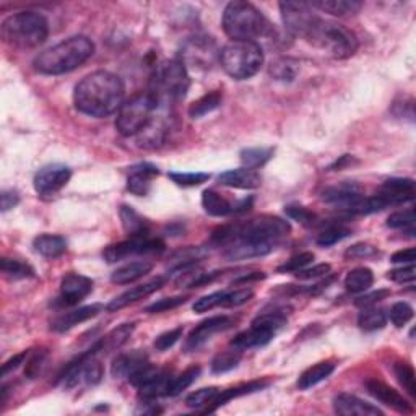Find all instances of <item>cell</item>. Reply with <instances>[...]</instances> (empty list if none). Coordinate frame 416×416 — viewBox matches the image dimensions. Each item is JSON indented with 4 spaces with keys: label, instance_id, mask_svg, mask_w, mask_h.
<instances>
[{
    "label": "cell",
    "instance_id": "obj_1",
    "mask_svg": "<svg viewBox=\"0 0 416 416\" xmlns=\"http://www.w3.org/2000/svg\"><path fill=\"white\" fill-rule=\"evenodd\" d=\"M126 86L115 73L98 70L86 75L75 86L73 91V104L77 111L90 117H108L119 113L124 104Z\"/></svg>",
    "mask_w": 416,
    "mask_h": 416
},
{
    "label": "cell",
    "instance_id": "obj_2",
    "mask_svg": "<svg viewBox=\"0 0 416 416\" xmlns=\"http://www.w3.org/2000/svg\"><path fill=\"white\" fill-rule=\"evenodd\" d=\"M93 54V41L86 36H72L36 55L33 66L43 75H64L83 66Z\"/></svg>",
    "mask_w": 416,
    "mask_h": 416
},
{
    "label": "cell",
    "instance_id": "obj_3",
    "mask_svg": "<svg viewBox=\"0 0 416 416\" xmlns=\"http://www.w3.org/2000/svg\"><path fill=\"white\" fill-rule=\"evenodd\" d=\"M223 30L233 41H254L269 38L274 31L270 21L256 6L243 0H234L225 7Z\"/></svg>",
    "mask_w": 416,
    "mask_h": 416
},
{
    "label": "cell",
    "instance_id": "obj_4",
    "mask_svg": "<svg viewBox=\"0 0 416 416\" xmlns=\"http://www.w3.org/2000/svg\"><path fill=\"white\" fill-rule=\"evenodd\" d=\"M3 43L18 49H33L46 43L49 23L38 12H20L7 17L0 28Z\"/></svg>",
    "mask_w": 416,
    "mask_h": 416
},
{
    "label": "cell",
    "instance_id": "obj_5",
    "mask_svg": "<svg viewBox=\"0 0 416 416\" xmlns=\"http://www.w3.org/2000/svg\"><path fill=\"white\" fill-rule=\"evenodd\" d=\"M168 106L160 104V101L151 91L133 95L119 109L115 119V129L124 137H137L150 126L160 109Z\"/></svg>",
    "mask_w": 416,
    "mask_h": 416
},
{
    "label": "cell",
    "instance_id": "obj_6",
    "mask_svg": "<svg viewBox=\"0 0 416 416\" xmlns=\"http://www.w3.org/2000/svg\"><path fill=\"white\" fill-rule=\"evenodd\" d=\"M220 62L231 78L247 80L263 66L262 46L254 41H231L221 49Z\"/></svg>",
    "mask_w": 416,
    "mask_h": 416
},
{
    "label": "cell",
    "instance_id": "obj_7",
    "mask_svg": "<svg viewBox=\"0 0 416 416\" xmlns=\"http://www.w3.org/2000/svg\"><path fill=\"white\" fill-rule=\"evenodd\" d=\"M189 86H191V78H189L186 66L179 59H173L156 68L150 91L158 98L160 104L169 108L176 101L184 100Z\"/></svg>",
    "mask_w": 416,
    "mask_h": 416
},
{
    "label": "cell",
    "instance_id": "obj_8",
    "mask_svg": "<svg viewBox=\"0 0 416 416\" xmlns=\"http://www.w3.org/2000/svg\"><path fill=\"white\" fill-rule=\"evenodd\" d=\"M309 44L322 49L334 59H348L358 50V38L348 28L321 20L308 39Z\"/></svg>",
    "mask_w": 416,
    "mask_h": 416
},
{
    "label": "cell",
    "instance_id": "obj_9",
    "mask_svg": "<svg viewBox=\"0 0 416 416\" xmlns=\"http://www.w3.org/2000/svg\"><path fill=\"white\" fill-rule=\"evenodd\" d=\"M286 323L285 311H270L263 312L256 317L251 323V329L243 332L234 340L231 341V346L239 351L258 348V346H265L275 339V335L283 329Z\"/></svg>",
    "mask_w": 416,
    "mask_h": 416
},
{
    "label": "cell",
    "instance_id": "obj_10",
    "mask_svg": "<svg viewBox=\"0 0 416 416\" xmlns=\"http://www.w3.org/2000/svg\"><path fill=\"white\" fill-rule=\"evenodd\" d=\"M278 7L286 30L293 36H299L306 41L322 20L308 2L286 0V2H280Z\"/></svg>",
    "mask_w": 416,
    "mask_h": 416
},
{
    "label": "cell",
    "instance_id": "obj_11",
    "mask_svg": "<svg viewBox=\"0 0 416 416\" xmlns=\"http://www.w3.org/2000/svg\"><path fill=\"white\" fill-rule=\"evenodd\" d=\"M72 171L64 164H48L36 173L33 184L39 196H54L67 186L70 181Z\"/></svg>",
    "mask_w": 416,
    "mask_h": 416
},
{
    "label": "cell",
    "instance_id": "obj_12",
    "mask_svg": "<svg viewBox=\"0 0 416 416\" xmlns=\"http://www.w3.org/2000/svg\"><path fill=\"white\" fill-rule=\"evenodd\" d=\"M91 291H93V280L80 274H67L61 281V294L55 301V306H77Z\"/></svg>",
    "mask_w": 416,
    "mask_h": 416
},
{
    "label": "cell",
    "instance_id": "obj_13",
    "mask_svg": "<svg viewBox=\"0 0 416 416\" xmlns=\"http://www.w3.org/2000/svg\"><path fill=\"white\" fill-rule=\"evenodd\" d=\"M233 325V319L228 316H215L198 323L186 340V351H196L207 343L218 332H223Z\"/></svg>",
    "mask_w": 416,
    "mask_h": 416
},
{
    "label": "cell",
    "instance_id": "obj_14",
    "mask_svg": "<svg viewBox=\"0 0 416 416\" xmlns=\"http://www.w3.org/2000/svg\"><path fill=\"white\" fill-rule=\"evenodd\" d=\"M252 205V198H246V200H239V202H229L228 198L221 196L216 191H211L208 189L202 193V207L205 208V211L211 216H228L233 214H241V211H246L251 208Z\"/></svg>",
    "mask_w": 416,
    "mask_h": 416
},
{
    "label": "cell",
    "instance_id": "obj_15",
    "mask_svg": "<svg viewBox=\"0 0 416 416\" xmlns=\"http://www.w3.org/2000/svg\"><path fill=\"white\" fill-rule=\"evenodd\" d=\"M366 390L369 395H372L374 399L381 401V404L390 406L392 410L399 411V413H413V406L404 399V395H400L395 389H392L390 386L384 384L377 379H369L366 381Z\"/></svg>",
    "mask_w": 416,
    "mask_h": 416
},
{
    "label": "cell",
    "instance_id": "obj_16",
    "mask_svg": "<svg viewBox=\"0 0 416 416\" xmlns=\"http://www.w3.org/2000/svg\"><path fill=\"white\" fill-rule=\"evenodd\" d=\"M377 193L387 202V207L400 205L415 198V181L410 178L387 179Z\"/></svg>",
    "mask_w": 416,
    "mask_h": 416
},
{
    "label": "cell",
    "instance_id": "obj_17",
    "mask_svg": "<svg viewBox=\"0 0 416 416\" xmlns=\"http://www.w3.org/2000/svg\"><path fill=\"white\" fill-rule=\"evenodd\" d=\"M164 278L163 276H156V278L146 281V283L133 286L132 290L126 291V293H122L121 296H117V298H114L113 301H111L108 306H106V311L108 312H115L119 311V309L127 308L129 304H133L137 301H140V299L146 298V296L153 294L155 291H158L161 286L164 285Z\"/></svg>",
    "mask_w": 416,
    "mask_h": 416
},
{
    "label": "cell",
    "instance_id": "obj_18",
    "mask_svg": "<svg viewBox=\"0 0 416 416\" xmlns=\"http://www.w3.org/2000/svg\"><path fill=\"white\" fill-rule=\"evenodd\" d=\"M335 413L343 416H382V410L351 394H339L334 399Z\"/></svg>",
    "mask_w": 416,
    "mask_h": 416
},
{
    "label": "cell",
    "instance_id": "obj_19",
    "mask_svg": "<svg viewBox=\"0 0 416 416\" xmlns=\"http://www.w3.org/2000/svg\"><path fill=\"white\" fill-rule=\"evenodd\" d=\"M160 174V169L155 164L142 163L133 166L127 178V191L133 196L143 197L150 192L153 179Z\"/></svg>",
    "mask_w": 416,
    "mask_h": 416
},
{
    "label": "cell",
    "instance_id": "obj_20",
    "mask_svg": "<svg viewBox=\"0 0 416 416\" xmlns=\"http://www.w3.org/2000/svg\"><path fill=\"white\" fill-rule=\"evenodd\" d=\"M103 306L101 304H91V306H85V308H78L73 309V311L64 312L61 316H57L50 323V329L54 332H67L73 329V327L78 325V323L90 321L91 317L98 316Z\"/></svg>",
    "mask_w": 416,
    "mask_h": 416
},
{
    "label": "cell",
    "instance_id": "obj_21",
    "mask_svg": "<svg viewBox=\"0 0 416 416\" xmlns=\"http://www.w3.org/2000/svg\"><path fill=\"white\" fill-rule=\"evenodd\" d=\"M269 386H270L269 381H252L247 384H241V386L231 387V389L220 390L218 395L215 397V400L211 401V405L205 408V413H210V411L218 410L220 406H223L225 404H228V401L234 400V399H239V397L256 394V392H258V390L267 389Z\"/></svg>",
    "mask_w": 416,
    "mask_h": 416
},
{
    "label": "cell",
    "instance_id": "obj_22",
    "mask_svg": "<svg viewBox=\"0 0 416 416\" xmlns=\"http://www.w3.org/2000/svg\"><path fill=\"white\" fill-rule=\"evenodd\" d=\"M218 182L221 186L233 189H257L262 184V178L256 169L239 168L220 174Z\"/></svg>",
    "mask_w": 416,
    "mask_h": 416
},
{
    "label": "cell",
    "instance_id": "obj_23",
    "mask_svg": "<svg viewBox=\"0 0 416 416\" xmlns=\"http://www.w3.org/2000/svg\"><path fill=\"white\" fill-rule=\"evenodd\" d=\"M314 10L329 13L332 17H346L354 15L361 10L363 2L358 0H316V2H309Z\"/></svg>",
    "mask_w": 416,
    "mask_h": 416
},
{
    "label": "cell",
    "instance_id": "obj_24",
    "mask_svg": "<svg viewBox=\"0 0 416 416\" xmlns=\"http://www.w3.org/2000/svg\"><path fill=\"white\" fill-rule=\"evenodd\" d=\"M153 270V263L146 261H138V262H131L126 265L119 267L117 270L113 272L111 275V281L115 285H129L133 281L140 280L142 276H145Z\"/></svg>",
    "mask_w": 416,
    "mask_h": 416
},
{
    "label": "cell",
    "instance_id": "obj_25",
    "mask_svg": "<svg viewBox=\"0 0 416 416\" xmlns=\"http://www.w3.org/2000/svg\"><path fill=\"white\" fill-rule=\"evenodd\" d=\"M148 363V358L145 353H140V351H133L131 354H121L113 361V368H111V372L115 379L121 377H131L133 372L138 371L143 364Z\"/></svg>",
    "mask_w": 416,
    "mask_h": 416
},
{
    "label": "cell",
    "instance_id": "obj_26",
    "mask_svg": "<svg viewBox=\"0 0 416 416\" xmlns=\"http://www.w3.org/2000/svg\"><path fill=\"white\" fill-rule=\"evenodd\" d=\"M35 251L46 258H57L67 251V241L59 234H41L33 241Z\"/></svg>",
    "mask_w": 416,
    "mask_h": 416
},
{
    "label": "cell",
    "instance_id": "obj_27",
    "mask_svg": "<svg viewBox=\"0 0 416 416\" xmlns=\"http://www.w3.org/2000/svg\"><path fill=\"white\" fill-rule=\"evenodd\" d=\"M119 216H121L124 229H126V233L131 238L150 234V223H148V220L143 218L140 214H137L132 207L122 205L121 210H119Z\"/></svg>",
    "mask_w": 416,
    "mask_h": 416
},
{
    "label": "cell",
    "instance_id": "obj_28",
    "mask_svg": "<svg viewBox=\"0 0 416 416\" xmlns=\"http://www.w3.org/2000/svg\"><path fill=\"white\" fill-rule=\"evenodd\" d=\"M334 371H335V364L332 361H322V363L314 364V366L306 369V371L299 376L298 389L299 390L311 389V387L317 386L319 382L325 381V379L329 377Z\"/></svg>",
    "mask_w": 416,
    "mask_h": 416
},
{
    "label": "cell",
    "instance_id": "obj_29",
    "mask_svg": "<svg viewBox=\"0 0 416 416\" xmlns=\"http://www.w3.org/2000/svg\"><path fill=\"white\" fill-rule=\"evenodd\" d=\"M374 283V275L372 270L368 269V267H358V269H353L348 272L345 278V288L350 291V293H364L371 288Z\"/></svg>",
    "mask_w": 416,
    "mask_h": 416
},
{
    "label": "cell",
    "instance_id": "obj_30",
    "mask_svg": "<svg viewBox=\"0 0 416 416\" xmlns=\"http://www.w3.org/2000/svg\"><path fill=\"white\" fill-rule=\"evenodd\" d=\"M221 101H223V95H221L220 91H211V93L202 96V98L193 101V103L189 106V117L200 119L203 115L210 114L211 111L220 108Z\"/></svg>",
    "mask_w": 416,
    "mask_h": 416
},
{
    "label": "cell",
    "instance_id": "obj_31",
    "mask_svg": "<svg viewBox=\"0 0 416 416\" xmlns=\"http://www.w3.org/2000/svg\"><path fill=\"white\" fill-rule=\"evenodd\" d=\"M387 323V314L384 309L371 306V308H364L361 314L358 317V325L359 329H363L364 332H374V330H381L386 327Z\"/></svg>",
    "mask_w": 416,
    "mask_h": 416
},
{
    "label": "cell",
    "instance_id": "obj_32",
    "mask_svg": "<svg viewBox=\"0 0 416 416\" xmlns=\"http://www.w3.org/2000/svg\"><path fill=\"white\" fill-rule=\"evenodd\" d=\"M135 254H140V249H138V243L135 239L131 238L129 241L117 243V244H113V246L106 247L103 252V257L108 263H115V262L126 261L127 257L135 256Z\"/></svg>",
    "mask_w": 416,
    "mask_h": 416
},
{
    "label": "cell",
    "instance_id": "obj_33",
    "mask_svg": "<svg viewBox=\"0 0 416 416\" xmlns=\"http://www.w3.org/2000/svg\"><path fill=\"white\" fill-rule=\"evenodd\" d=\"M202 369L200 366H192L184 371L179 376L171 377V381L168 384V389H166V395L168 397H178L179 394H182L187 387H191L193 382L197 381V377L200 376Z\"/></svg>",
    "mask_w": 416,
    "mask_h": 416
},
{
    "label": "cell",
    "instance_id": "obj_34",
    "mask_svg": "<svg viewBox=\"0 0 416 416\" xmlns=\"http://www.w3.org/2000/svg\"><path fill=\"white\" fill-rule=\"evenodd\" d=\"M133 329H135V323H122V325H119L117 329L111 330L104 339L100 340L101 351H111L115 348H121V346L131 339Z\"/></svg>",
    "mask_w": 416,
    "mask_h": 416
},
{
    "label": "cell",
    "instance_id": "obj_35",
    "mask_svg": "<svg viewBox=\"0 0 416 416\" xmlns=\"http://www.w3.org/2000/svg\"><path fill=\"white\" fill-rule=\"evenodd\" d=\"M0 269H2V274L8 276L12 280H25V278H33L35 276V270L33 267L28 265V263L17 261V258H2V263H0Z\"/></svg>",
    "mask_w": 416,
    "mask_h": 416
},
{
    "label": "cell",
    "instance_id": "obj_36",
    "mask_svg": "<svg viewBox=\"0 0 416 416\" xmlns=\"http://www.w3.org/2000/svg\"><path fill=\"white\" fill-rule=\"evenodd\" d=\"M272 155H274L272 148H247L241 151V163L244 168L257 169L265 164L272 158Z\"/></svg>",
    "mask_w": 416,
    "mask_h": 416
},
{
    "label": "cell",
    "instance_id": "obj_37",
    "mask_svg": "<svg viewBox=\"0 0 416 416\" xmlns=\"http://www.w3.org/2000/svg\"><path fill=\"white\" fill-rule=\"evenodd\" d=\"M270 73L275 80L291 82V80H294L296 73H298V62L293 61V59H290V57L276 59L275 62H272Z\"/></svg>",
    "mask_w": 416,
    "mask_h": 416
},
{
    "label": "cell",
    "instance_id": "obj_38",
    "mask_svg": "<svg viewBox=\"0 0 416 416\" xmlns=\"http://www.w3.org/2000/svg\"><path fill=\"white\" fill-rule=\"evenodd\" d=\"M243 358V351L239 350H228L223 351V353L216 354L215 359L211 361V371L215 374H221V372H228L231 369H234L238 366L239 361Z\"/></svg>",
    "mask_w": 416,
    "mask_h": 416
},
{
    "label": "cell",
    "instance_id": "obj_39",
    "mask_svg": "<svg viewBox=\"0 0 416 416\" xmlns=\"http://www.w3.org/2000/svg\"><path fill=\"white\" fill-rule=\"evenodd\" d=\"M203 256V251L200 247H186L182 251H178L171 258V272H176L184 267L196 265Z\"/></svg>",
    "mask_w": 416,
    "mask_h": 416
},
{
    "label": "cell",
    "instance_id": "obj_40",
    "mask_svg": "<svg viewBox=\"0 0 416 416\" xmlns=\"http://www.w3.org/2000/svg\"><path fill=\"white\" fill-rule=\"evenodd\" d=\"M350 234H351V229L346 228V226L332 225V226H329V228L323 229L321 234H319L317 244L322 247H330L339 241H341V239L348 238Z\"/></svg>",
    "mask_w": 416,
    "mask_h": 416
},
{
    "label": "cell",
    "instance_id": "obj_41",
    "mask_svg": "<svg viewBox=\"0 0 416 416\" xmlns=\"http://www.w3.org/2000/svg\"><path fill=\"white\" fill-rule=\"evenodd\" d=\"M48 359H49L48 350H44V348L36 350L35 353L30 356V359H28L26 368H25V376L28 379H38L41 374L44 372L46 364H48Z\"/></svg>",
    "mask_w": 416,
    "mask_h": 416
},
{
    "label": "cell",
    "instance_id": "obj_42",
    "mask_svg": "<svg viewBox=\"0 0 416 416\" xmlns=\"http://www.w3.org/2000/svg\"><path fill=\"white\" fill-rule=\"evenodd\" d=\"M218 387H205V389H198L192 392L191 395L186 399V405L189 408H202V406H210L211 401L215 400V397L218 395Z\"/></svg>",
    "mask_w": 416,
    "mask_h": 416
},
{
    "label": "cell",
    "instance_id": "obj_43",
    "mask_svg": "<svg viewBox=\"0 0 416 416\" xmlns=\"http://www.w3.org/2000/svg\"><path fill=\"white\" fill-rule=\"evenodd\" d=\"M395 377L404 386V389L408 392L411 397H416V382H415V371L408 363H395L394 364Z\"/></svg>",
    "mask_w": 416,
    "mask_h": 416
},
{
    "label": "cell",
    "instance_id": "obj_44",
    "mask_svg": "<svg viewBox=\"0 0 416 416\" xmlns=\"http://www.w3.org/2000/svg\"><path fill=\"white\" fill-rule=\"evenodd\" d=\"M285 214L288 218L298 221L303 226H316L319 221V216L303 205H286Z\"/></svg>",
    "mask_w": 416,
    "mask_h": 416
},
{
    "label": "cell",
    "instance_id": "obj_45",
    "mask_svg": "<svg viewBox=\"0 0 416 416\" xmlns=\"http://www.w3.org/2000/svg\"><path fill=\"white\" fill-rule=\"evenodd\" d=\"M254 298V290L252 288H239L234 291H225L223 301H221V308H238L243 306L251 301Z\"/></svg>",
    "mask_w": 416,
    "mask_h": 416
},
{
    "label": "cell",
    "instance_id": "obj_46",
    "mask_svg": "<svg viewBox=\"0 0 416 416\" xmlns=\"http://www.w3.org/2000/svg\"><path fill=\"white\" fill-rule=\"evenodd\" d=\"M169 179L182 187H196L207 182L210 174L207 173H169Z\"/></svg>",
    "mask_w": 416,
    "mask_h": 416
},
{
    "label": "cell",
    "instance_id": "obj_47",
    "mask_svg": "<svg viewBox=\"0 0 416 416\" xmlns=\"http://www.w3.org/2000/svg\"><path fill=\"white\" fill-rule=\"evenodd\" d=\"M314 261V254L312 252H301L298 256L291 257L290 261H286L283 265H280L276 272L278 274H296V272L303 270L304 267L309 265Z\"/></svg>",
    "mask_w": 416,
    "mask_h": 416
},
{
    "label": "cell",
    "instance_id": "obj_48",
    "mask_svg": "<svg viewBox=\"0 0 416 416\" xmlns=\"http://www.w3.org/2000/svg\"><path fill=\"white\" fill-rule=\"evenodd\" d=\"M387 226L394 229H410L415 231V211L413 210H404L395 211L387 218Z\"/></svg>",
    "mask_w": 416,
    "mask_h": 416
},
{
    "label": "cell",
    "instance_id": "obj_49",
    "mask_svg": "<svg viewBox=\"0 0 416 416\" xmlns=\"http://www.w3.org/2000/svg\"><path fill=\"white\" fill-rule=\"evenodd\" d=\"M411 319H413V308L408 303H395L390 308V321L399 329L406 325Z\"/></svg>",
    "mask_w": 416,
    "mask_h": 416
},
{
    "label": "cell",
    "instance_id": "obj_50",
    "mask_svg": "<svg viewBox=\"0 0 416 416\" xmlns=\"http://www.w3.org/2000/svg\"><path fill=\"white\" fill-rule=\"evenodd\" d=\"M223 294L225 291H216V293H211L208 296H203V298L197 299L196 303H193V312H208L211 311V309L215 308H221V301H223Z\"/></svg>",
    "mask_w": 416,
    "mask_h": 416
},
{
    "label": "cell",
    "instance_id": "obj_51",
    "mask_svg": "<svg viewBox=\"0 0 416 416\" xmlns=\"http://www.w3.org/2000/svg\"><path fill=\"white\" fill-rule=\"evenodd\" d=\"M187 301L186 296H174V298H163L160 299V301H156L151 304V306L146 308L148 314H160V312H166L171 311V309L179 308L181 304H184Z\"/></svg>",
    "mask_w": 416,
    "mask_h": 416
},
{
    "label": "cell",
    "instance_id": "obj_52",
    "mask_svg": "<svg viewBox=\"0 0 416 416\" xmlns=\"http://www.w3.org/2000/svg\"><path fill=\"white\" fill-rule=\"evenodd\" d=\"M181 337H182V327H176V329H173V330L164 332V334L156 337L155 348L158 351L169 350L171 346H174L176 343H178Z\"/></svg>",
    "mask_w": 416,
    "mask_h": 416
},
{
    "label": "cell",
    "instance_id": "obj_53",
    "mask_svg": "<svg viewBox=\"0 0 416 416\" xmlns=\"http://www.w3.org/2000/svg\"><path fill=\"white\" fill-rule=\"evenodd\" d=\"M376 254H377V247H374L368 243H358L346 249L345 258H348V261H353V258H368L376 256Z\"/></svg>",
    "mask_w": 416,
    "mask_h": 416
},
{
    "label": "cell",
    "instance_id": "obj_54",
    "mask_svg": "<svg viewBox=\"0 0 416 416\" xmlns=\"http://www.w3.org/2000/svg\"><path fill=\"white\" fill-rule=\"evenodd\" d=\"M387 278L395 281V283H413L416 278V269L413 263H408L406 267H401V269H395L390 270Z\"/></svg>",
    "mask_w": 416,
    "mask_h": 416
},
{
    "label": "cell",
    "instance_id": "obj_55",
    "mask_svg": "<svg viewBox=\"0 0 416 416\" xmlns=\"http://www.w3.org/2000/svg\"><path fill=\"white\" fill-rule=\"evenodd\" d=\"M390 296V291L389 290H377V291H372V293L369 294H364L361 296V298H358L354 301V306L358 308H371V306H376V304L379 301H382V299L389 298Z\"/></svg>",
    "mask_w": 416,
    "mask_h": 416
},
{
    "label": "cell",
    "instance_id": "obj_56",
    "mask_svg": "<svg viewBox=\"0 0 416 416\" xmlns=\"http://www.w3.org/2000/svg\"><path fill=\"white\" fill-rule=\"evenodd\" d=\"M332 267L329 263H319V265H314L312 269H303L299 272H296V276L301 280H312V278H321V276H327L330 274Z\"/></svg>",
    "mask_w": 416,
    "mask_h": 416
},
{
    "label": "cell",
    "instance_id": "obj_57",
    "mask_svg": "<svg viewBox=\"0 0 416 416\" xmlns=\"http://www.w3.org/2000/svg\"><path fill=\"white\" fill-rule=\"evenodd\" d=\"M28 356H30V353L28 351H23V353L20 354H15L13 358L8 359V361L3 363L2 366V377H7V374H10L12 371H15V369L20 366V364H23V361L25 359H28Z\"/></svg>",
    "mask_w": 416,
    "mask_h": 416
},
{
    "label": "cell",
    "instance_id": "obj_58",
    "mask_svg": "<svg viewBox=\"0 0 416 416\" xmlns=\"http://www.w3.org/2000/svg\"><path fill=\"white\" fill-rule=\"evenodd\" d=\"M0 200H2V211H8L18 205L20 196L15 191H3L2 196H0Z\"/></svg>",
    "mask_w": 416,
    "mask_h": 416
},
{
    "label": "cell",
    "instance_id": "obj_59",
    "mask_svg": "<svg viewBox=\"0 0 416 416\" xmlns=\"http://www.w3.org/2000/svg\"><path fill=\"white\" fill-rule=\"evenodd\" d=\"M415 257H416V251L413 247L410 249H404V251L395 252L394 256L390 257V261L394 263H415Z\"/></svg>",
    "mask_w": 416,
    "mask_h": 416
},
{
    "label": "cell",
    "instance_id": "obj_60",
    "mask_svg": "<svg viewBox=\"0 0 416 416\" xmlns=\"http://www.w3.org/2000/svg\"><path fill=\"white\" fill-rule=\"evenodd\" d=\"M351 163H353V156L345 155V156H341L340 161H337L334 166H330V169H341L345 164H351Z\"/></svg>",
    "mask_w": 416,
    "mask_h": 416
}]
</instances>
